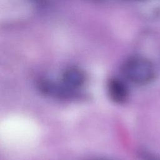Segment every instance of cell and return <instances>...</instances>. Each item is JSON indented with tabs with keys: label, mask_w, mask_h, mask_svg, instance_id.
<instances>
[{
	"label": "cell",
	"mask_w": 160,
	"mask_h": 160,
	"mask_svg": "<svg viewBox=\"0 0 160 160\" xmlns=\"http://www.w3.org/2000/svg\"><path fill=\"white\" fill-rule=\"evenodd\" d=\"M122 72L129 81L139 85L151 82L156 76L153 64L149 59L140 56L127 59L122 66Z\"/></svg>",
	"instance_id": "cell-1"
},
{
	"label": "cell",
	"mask_w": 160,
	"mask_h": 160,
	"mask_svg": "<svg viewBox=\"0 0 160 160\" xmlns=\"http://www.w3.org/2000/svg\"><path fill=\"white\" fill-rule=\"evenodd\" d=\"M39 88L44 94L58 98H74L77 92L73 91L62 83H57L49 80H42L39 82Z\"/></svg>",
	"instance_id": "cell-2"
},
{
	"label": "cell",
	"mask_w": 160,
	"mask_h": 160,
	"mask_svg": "<svg viewBox=\"0 0 160 160\" xmlns=\"http://www.w3.org/2000/svg\"><path fill=\"white\" fill-rule=\"evenodd\" d=\"M86 75L84 71L76 67L66 69L62 74L61 83L68 89L76 92L82 88L86 82Z\"/></svg>",
	"instance_id": "cell-3"
},
{
	"label": "cell",
	"mask_w": 160,
	"mask_h": 160,
	"mask_svg": "<svg viewBox=\"0 0 160 160\" xmlns=\"http://www.w3.org/2000/svg\"><path fill=\"white\" fill-rule=\"evenodd\" d=\"M108 93L110 99L114 102H125L129 97V89L127 84L118 78L109 79L107 84Z\"/></svg>",
	"instance_id": "cell-4"
},
{
	"label": "cell",
	"mask_w": 160,
	"mask_h": 160,
	"mask_svg": "<svg viewBox=\"0 0 160 160\" xmlns=\"http://www.w3.org/2000/svg\"><path fill=\"white\" fill-rule=\"evenodd\" d=\"M143 157L144 160H160V158L156 155L151 153H145Z\"/></svg>",
	"instance_id": "cell-5"
},
{
	"label": "cell",
	"mask_w": 160,
	"mask_h": 160,
	"mask_svg": "<svg viewBox=\"0 0 160 160\" xmlns=\"http://www.w3.org/2000/svg\"><path fill=\"white\" fill-rule=\"evenodd\" d=\"M31 1H32L33 2H42L46 0H31Z\"/></svg>",
	"instance_id": "cell-6"
},
{
	"label": "cell",
	"mask_w": 160,
	"mask_h": 160,
	"mask_svg": "<svg viewBox=\"0 0 160 160\" xmlns=\"http://www.w3.org/2000/svg\"><path fill=\"white\" fill-rule=\"evenodd\" d=\"M98 160H108V159H98Z\"/></svg>",
	"instance_id": "cell-7"
}]
</instances>
